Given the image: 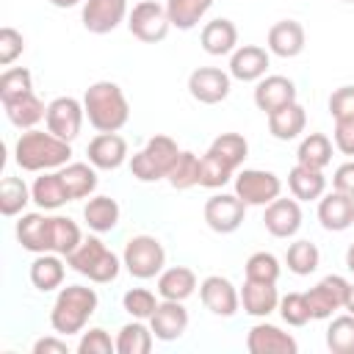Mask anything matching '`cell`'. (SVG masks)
Wrapping results in <instances>:
<instances>
[{
    "mask_svg": "<svg viewBox=\"0 0 354 354\" xmlns=\"http://www.w3.org/2000/svg\"><path fill=\"white\" fill-rule=\"evenodd\" d=\"M285 263H288V271L296 274V277H310L318 266H321V252L313 241H293L285 252Z\"/></svg>",
    "mask_w": 354,
    "mask_h": 354,
    "instance_id": "39",
    "label": "cell"
},
{
    "mask_svg": "<svg viewBox=\"0 0 354 354\" xmlns=\"http://www.w3.org/2000/svg\"><path fill=\"white\" fill-rule=\"evenodd\" d=\"M72 158V144L44 130H25L14 144V160L22 171H58Z\"/></svg>",
    "mask_w": 354,
    "mask_h": 354,
    "instance_id": "1",
    "label": "cell"
},
{
    "mask_svg": "<svg viewBox=\"0 0 354 354\" xmlns=\"http://www.w3.org/2000/svg\"><path fill=\"white\" fill-rule=\"evenodd\" d=\"M66 266H69L75 274L86 277L88 282L108 285V282H113V279L119 277V271H122L124 263H122V257H119L116 252H111L97 235H88V238H83L80 246L66 257Z\"/></svg>",
    "mask_w": 354,
    "mask_h": 354,
    "instance_id": "4",
    "label": "cell"
},
{
    "mask_svg": "<svg viewBox=\"0 0 354 354\" xmlns=\"http://www.w3.org/2000/svg\"><path fill=\"white\" fill-rule=\"evenodd\" d=\"M332 138H335V147H337L343 155L354 158V119H335V133H332Z\"/></svg>",
    "mask_w": 354,
    "mask_h": 354,
    "instance_id": "51",
    "label": "cell"
},
{
    "mask_svg": "<svg viewBox=\"0 0 354 354\" xmlns=\"http://www.w3.org/2000/svg\"><path fill=\"white\" fill-rule=\"evenodd\" d=\"M64 277H66V266H64L61 254H55V252L36 254V260L30 263V285L41 293L58 290L64 285Z\"/></svg>",
    "mask_w": 354,
    "mask_h": 354,
    "instance_id": "27",
    "label": "cell"
},
{
    "mask_svg": "<svg viewBox=\"0 0 354 354\" xmlns=\"http://www.w3.org/2000/svg\"><path fill=\"white\" fill-rule=\"evenodd\" d=\"M263 224L268 230V235L274 238H293L301 230V205L299 199H288V196H277L271 205H266L263 213Z\"/></svg>",
    "mask_w": 354,
    "mask_h": 354,
    "instance_id": "15",
    "label": "cell"
},
{
    "mask_svg": "<svg viewBox=\"0 0 354 354\" xmlns=\"http://www.w3.org/2000/svg\"><path fill=\"white\" fill-rule=\"evenodd\" d=\"M266 44H268V53H274L279 58H296V55L304 53L307 33H304L301 22H296V19H279V22H274L268 28Z\"/></svg>",
    "mask_w": 354,
    "mask_h": 354,
    "instance_id": "21",
    "label": "cell"
},
{
    "mask_svg": "<svg viewBox=\"0 0 354 354\" xmlns=\"http://www.w3.org/2000/svg\"><path fill=\"white\" fill-rule=\"evenodd\" d=\"M183 149L177 147V141L171 136H152L133 158H130V174L141 183H158L166 180V174L171 171L177 155Z\"/></svg>",
    "mask_w": 354,
    "mask_h": 354,
    "instance_id": "5",
    "label": "cell"
},
{
    "mask_svg": "<svg viewBox=\"0 0 354 354\" xmlns=\"http://www.w3.org/2000/svg\"><path fill=\"white\" fill-rule=\"evenodd\" d=\"M246 348H249V354H296L299 343L290 332H282L279 326H274L268 321H260L249 329Z\"/></svg>",
    "mask_w": 354,
    "mask_h": 354,
    "instance_id": "16",
    "label": "cell"
},
{
    "mask_svg": "<svg viewBox=\"0 0 354 354\" xmlns=\"http://www.w3.org/2000/svg\"><path fill=\"white\" fill-rule=\"evenodd\" d=\"M88 163L102 171H113L127 160V141L119 133H97L86 147Z\"/></svg>",
    "mask_w": 354,
    "mask_h": 354,
    "instance_id": "20",
    "label": "cell"
},
{
    "mask_svg": "<svg viewBox=\"0 0 354 354\" xmlns=\"http://www.w3.org/2000/svg\"><path fill=\"white\" fill-rule=\"evenodd\" d=\"M346 293H348V282H346L340 274H329V277H324L315 288H310L304 296H307L313 321L332 318V313L343 310V304H346Z\"/></svg>",
    "mask_w": 354,
    "mask_h": 354,
    "instance_id": "13",
    "label": "cell"
},
{
    "mask_svg": "<svg viewBox=\"0 0 354 354\" xmlns=\"http://www.w3.org/2000/svg\"><path fill=\"white\" fill-rule=\"evenodd\" d=\"M213 0H166V14L171 28L177 30H191L202 22V17L210 11Z\"/></svg>",
    "mask_w": 354,
    "mask_h": 354,
    "instance_id": "36",
    "label": "cell"
},
{
    "mask_svg": "<svg viewBox=\"0 0 354 354\" xmlns=\"http://www.w3.org/2000/svg\"><path fill=\"white\" fill-rule=\"evenodd\" d=\"M100 296L94 288L86 285H66L58 290L53 310H50V326L53 332L69 337V335H80L88 324V318L97 313Z\"/></svg>",
    "mask_w": 354,
    "mask_h": 354,
    "instance_id": "3",
    "label": "cell"
},
{
    "mask_svg": "<svg viewBox=\"0 0 354 354\" xmlns=\"http://www.w3.org/2000/svg\"><path fill=\"white\" fill-rule=\"evenodd\" d=\"M199 44L207 55H232V50L238 47V28L232 19L218 17L205 22L202 33H199Z\"/></svg>",
    "mask_w": 354,
    "mask_h": 354,
    "instance_id": "24",
    "label": "cell"
},
{
    "mask_svg": "<svg viewBox=\"0 0 354 354\" xmlns=\"http://www.w3.org/2000/svg\"><path fill=\"white\" fill-rule=\"evenodd\" d=\"M232 177H235V169H230L224 160H218L210 152L202 155V166H199V185L202 188H210V191L224 188Z\"/></svg>",
    "mask_w": 354,
    "mask_h": 354,
    "instance_id": "45",
    "label": "cell"
},
{
    "mask_svg": "<svg viewBox=\"0 0 354 354\" xmlns=\"http://www.w3.org/2000/svg\"><path fill=\"white\" fill-rule=\"evenodd\" d=\"M122 263L136 279H155L166 268V249L155 235H133L124 243Z\"/></svg>",
    "mask_w": 354,
    "mask_h": 354,
    "instance_id": "6",
    "label": "cell"
},
{
    "mask_svg": "<svg viewBox=\"0 0 354 354\" xmlns=\"http://www.w3.org/2000/svg\"><path fill=\"white\" fill-rule=\"evenodd\" d=\"M307 127V111L299 102H290L274 113H268V133L277 141H293L304 133Z\"/></svg>",
    "mask_w": 354,
    "mask_h": 354,
    "instance_id": "28",
    "label": "cell"
},
{
    "mask_svg": "<svg viewBox=\"0 0 354 354\" xmlns=\"http://www.w3.org/2000/svg\"><path fill=\"white\" fill-rule=\"evenodd\" d=\"M83 119H86L83 100H75V97H55V100L47 105V116H44L47 130L55 133L58 138L69 141V144L80 136Z\"/></svg>",
    "mask_w": 354,
    "mask_h": 354,
    "instance_id": "11",
    "label": "cell"
},
{
    "mask_svg": "<svg viewBox=\"0 0 354 354\" xmlns=\"http://www.w3.org/2000/svg\"><path fill=\"white\" fill-rule=\"evenodd\" d=\"M17 241L22 249L33 254L50 252V216L44 213H22L17 221Z\"/></svg>",
    "mask_w": 354,
    "mask_h": 354,
    "instance_id": "25",
    "label": "cell"
},
{
    "mask_svg": "<svg viewBox=\"0 0 354 354\" xmlns=\"http://www.w3.org/2000/svg\"><path fill=\"white\" fill-rule=\"evenodd\" d=\"M343 310L354 315V282H348V293H346V304H343Z\"/></svg>",
    "mask_w": 354,
    "mask_h": 354,
    "instance_id": "54",
    "label": "cell"
},
{
    "mask_svg": "<svg viewBox=\"0 0 354 354\" xmlns=\"http://www.w3.org/2000/svg\"><path fill=\"white\" fill-rule=\"evenodd\" d=\"M296 102V83L285 75H266L254 86V105L268 116L285 105Z\"/></svg>",
    "mask_w": 354,
    "mask_h": 354,
    "instance_id": "18",
    "label": "cell"
},
{
    "mask_svg": "<svg viewBox=\"0 0 354 354\" xmlns=\"http://www.w3.org/2000/svg\"><path fill=\"white\" fill-rule=\"evenodd\" d=\"M279 290L277 282H254L243 279L241 288V310L252 318H268L274 310H279Z\"/></svg>",
    "mask_w": 354,
    "mask_h": 354,
    "instance_id": "22",
    "label": "cell"
},
{
    "mask_svg": "<svg viewBox=\"0 0 354 354\" xmlns=\"http://www.w3.org/2000/svg\"><path fill=\"white\" fill-rule=\"evenodd\" d=\"M50 6H55V8H72V6H77V3H83V0H47Z\"/></svg>",
    "mask_w": 354,
    "mask_h": 354,
    "instance_id": "55",
    "label": "cell"
},
{
    "mask_svg": "<svg viewBox=\"0 0 354 354\" xmlns=\"http://www.w3.org/2000/svg\"><path fill=\"white\" fill-rule=\"evenodd\" d=\"M318 221L324 230L329 232H343L354 224V199L340 194V191H329L318 199Z\"/></svg>",
    "mask_w": 354,
    "mask_h": 354,
    "instance_id": "23",
    "label": "cell"
},
{
    "mask_svg": "<svg viewBox=\"0 0 354 354\" xmlns=\"http://www.w3.org/2000/svg\"><path fill=\"white\" fill-rule=\"evenodd\" d=\"M268 64H271V53L266 47L241 44L230 55V75L241 83H257L260 77H266Z\"/></svg>",
    "mask_w": 354,
    "mask_h": 354,
    "instance_id": "17",
    "label": "cell"
},
{
    "mask_svg": "<svg viewBox=\"0 0 354 354\" xmlns=\"http://www.w3.org/2000/svg\"><path fill=\"white\" fill-rule=\"evenodd\" d=\"M83 111L97 133H119L130 119V102L119 83L97 80L83 94Z\"/></svg>",
    "mask_w": 354,
    "mask_h": 354,
    "instance_id": "2",
    "label": "cell"
},
{
    "mask_svg": "<svg viewBox=\"0 0 354 354\" xmlns=\"http://www.w3.org/2000/svg\"><path fill=\"white\" fill-rule=\"evenodd\" d=\"M207 152L216 155L218 160H224L230 169L238 171V169L243 166V160L249 158V141H246L241 133H221V136H216V138L210 141Z\"/></svg>",
    "mask_w": 354,
    "mask_h": 354,
    "instance_id": "37",
    "label": "cell"
},
{
    "mask_svg": "<svg viewBox=\"0 0 354 354\" xmlns=\"http://www.w3.org/2000/svg\"><path fill=\"white\" fill-rule=\"evenodd\" d=\"M288 188L299 202H315L326 194V177L318 169H307V166L296 163L288 171Z\"/></svg>",
    "mask_w": 354,
    "mask_h": 354,
    "instance_id": "30",
    "label": "cell"
},
{
    "mask_svg": "<svg viewBox=\"0 0 354 354\" xmlns=\"http://www.w3.org/2000/svg\"><path fill=\"white\" fill-rule=\"evenodd\" d=\"M61 180L66 185L69 199H86L97 191V169L91 163H80V160H69L66 166L58 169Z\"/></svg>",
    "mask_w": 354,
    "mask_h": 354,
    "instance_id": "32",
    "label": "cell"
},
{
    "mask_svg": "<svg viewBox=\"0 0 354 354\" xmlns=\"http://www.w3.org/2000/svg\"><path fill=\"white\" fill-rule=\"evenodd\" d=\"M113 351H116V340H111V335L102 326H91L88 332H80L77 354H113Z\"/></svg>",
    "mask_w": 354,
    "mask_h": 354,
    "instance_id": "48",
    "label": "cell"
},
{
    "mask_svg": "<svg viewBox=\"0 0 354 354\" xmlns=\"http://www.w3.org/2000/svg\"><path fill=\"white\" fill-rule=\"evenodd\" d=\"M246 207L249 205L238 194H213L205 202V210H202L205 213V224L218 235H230L243 224Z\"/></svg>",
    "mask_w": 354,
    "mask_h": 354,
    "instance_id": "9",
    "label": "cell"
},
{
    "mask_svg": "<svg viewBox=\"0 0 354 354\" xmlns=\"http://www.w3.org/2000/svg\"><path fill=\"white\" fill-rule=\"evenodd\" d=\"M149 326H152V335L155 340H163V343H171V340H180L188 329V310L183 307V301H171V299H163L152 318H149Z\"/></svg>",
    "mask_w": 354,
    "mask_h": 354,
    "instance_id": "19",
    "label": "cell"
},
{
    "mask_svg": "<svg viewBox=\"0 0 354 354\" xmlns=\"http://www.w3.org/2000/svg\"><path fill=\"white\" fill-rule=\"evenodd\" d=\"M199 299L218 318H232L241 310V290L221 274H210L199 282Z\"/></svg>",
    "mask_w": 354,
    "mask_h": 354,
    "instance_id": "12",
    "label": "cell"
},
{
    "mask_svg": "<svg viewBox=\"0 0 354 354\" xmlns=\"http://www.w3.org/2000/svg\"><path fill=\"white\" fill-rule=\"evenodd\" d=\"M30 196L39 205V210H58L66 202H72L61 180V171H41V177H36L30 185Z\"/></svg>",
    "mask_w": 354,
    "mask_h": 354,
    "instance_id": "29",
    "label": "cell"
},
{
    "mask_svg": "<svg viewBox=\"0 0 354 354\" xmlns=\"http://www.w3.org/2000/svg\"><path fill=\"white\" fill-rule=\"evenodd\" d=\"M346 268L354 274V243H348V249H346Z\"/></svg>",
    "mask_w": 354,
    "mask_h": 354,
    "instance_id": "56",
    "label": "cell"
},
{
    "mask_svg": "<svg viewBox=\"0 0 354 354\" xmlns=\"http://www.w3.org/2000/svg\"><path fill=\"white\" fill-rule=\"evenodd\" d=\"M127 0H83V28L94 36L116 30L127 19Z\"/></svg>",
    "mask_w": 354,
    "mask_h": 354,
    "instance_id": "14",
    "label": "cell"
},
{
    "mask_svg": "<svg viewBox=\"0 0 354 354\" xmlns=\"http://www.w3.org/2000/svg\"><path fill=\"white\" fill-rule=\"evenodd\" d=\"M158 304H160V301H158L155 293L147 290V288H130V290L122 296V307H124V313L133 315V318H138V321H149Z\"/></svg>",
    "mask_w": 354,
    "mask_h": 354,
    "instance_id": "46",
    "label": "cell"
},
{
    "mask_svg": "<svg viewBox=\"0 0 354 354\" xmlns=\"http://www.w3.org/2000/svg\"><path fill=\"white\" fill-rule=\"evenodd\" d=\"M119 216H122L119 202L113 196H105V194L91 196L86 202V207H83V221L94 232H111V230H116Z\"/></svg>",
    "mask_w": 354,
    "mask_h": 354,
    "instance_id": "31",
    "label": "cell"
},
{
    "mask_svg": "<svg viewBox=\"0 0 354 354\" xmlns=\"http://www.w3.org/2000/svg\"><path fill=\"white\" fill-rule=\"evenodd\" d=\"M232 75L218 66H196L188 75V94L202 105H218L230 97Z\"/></svg>",
    "mask_w": 354,
    "mask_h": 354,
    "instance_id": "10",
    "label": "cell"
},
{
    "mask_svg": "<svg viewBox=\"0 0 354 354\" xmlns=\"http://www.w3.org/2000/svg\"><path fill=\"white\" fill-rule=\"evenodd\" d=\"M332 119H354V86H340L329 94Z\"/></svg>",
    "mask_w": 354,
    "mask_h": 354,
    "instance_id": "50",
    "label": "cell"
},
{
    "mask_svg": "<svg viewBox=\"0 0 354 354\" xmlns=\"http://www.w3.org/2000/svg\"><path fill=\"white\" fill-rule=\"evenodd\" d=\"M279 274H282V266L271 252H254L243 266V277L254 282H277Z\"/></svg>",
    "mask_w": 354,
    "mask_h": 354,
    "instance_id": "44",
    "label": "cell"
},
{
    "mask_svg": "<svg viewBox=\"0 0 354 354\" xmlns=\"http://www.w3.org/2000/svg\"><path fill=\"white\" fill-rule=\"evenodd\" d=\"M199 166H202V158L194 155V152H188V149H183V152L177 155L171 171L166 174L169 185H171L174 191H188V188L199 185Z\"/></svg>",
    "mask_w": 354,
    "mask_h": 354,
    "instance_id": "41",
    "label": "cell"
},
{
    "mask_svg": "<svg viewBox=\"0 0 354 354\" xmlns=\"http://www.w3.org/2000/svg\"><path fill=\"white\" fill-rule=\"evenodd\" d=\"M33 91V75L25 66H11L0 75V102H11L17 97H25Z\"/></svg>",
    "mask_w": 354,
    "mask_h": 354,
    "instance_id": "43",
    "label": "cell"
},
{
    "mask_svg": "<svg viewBox=\"0 0 354 354\" xmlns=\"http://www.w3.org/2000/svg\"><path fill=\"white\" fill-rule=\"evenodd\" d=\"M152 326H147L144 321L133 318L130 324H124L116 335V351L119 354H149L152 351Z\"/></svg>",
    "mask_w": 354,
    "mask_h": 354,
    "instance_id": "38",
    "label": "cell"
},
{
    "mask_svg": "<svg viewBox=\"0 0 354 354\" xmlns=\"http://www.w3.org/2000/svg\"><path fill=\"white\" fill-rule=\"evenodd\" d=\"M343 3H354V0H343Z\"/></svg>",
    "mask_w": 354,
    "mask_h": 354,
    "instance_id": "57",
    "label": "cell"
},
{
    "mask_svg": "<svg viewBox=\"0 0 354 354\" xmlns=\"http://www.w3.org/2000/svg\"><path fill=\"white\" fill-rule=\"evenodd\" d=\"M83 241L80 227L69 216H50V252L69 257Z\"/></svg>",
    "mask_w": 354,
    "mask_h": 354,
    "instance_id": "35",
    "label": "cell"
},
{
    "mask_svg": "<svg viewBox=\"0 0 354 354\" xmlns=\"http://www.w3.org/2000/svg\"><path fill=\"white\" fill-rule=\"evenodd\" d=\"M169 28H171V22L166 14V6H160L158 0H141L127 14V30L144 44L163 41L169 36Z\"/></svg>",
    "mask_w": 354,
    "mask_h": 354,
    "instance_id": "7",
    "label": "cell"
},
{
    "mask_svg": "<svg viewBox=\"0 0 354 354\" xmlns=\"http://www.w3.org/2000/svg\"><path fill=\"white\" fill-rule=\"evenodd\" d=\"M33 354H69V346L64 340V335H47V337H39L33 343Z\"/></svg>",
    "mask_w": 354,
    "mask_h": 354,
    "instance_id": "53",
    "label": "cell"
},
{
    "mask_svg": "<svg viewBox=\"0 0 354 354\" xmlns=\"http://www.w3.org/2000/svg\"><path fill=\"white\" fill-rule=\"evenodd\" d=\"M235 194L249 207H266L282 194V180L268 169H241L235 174Z\"/></svg>",
    "mask_w": 354,
    "mask_h": 354,
    "instance_id": "8",
    "label": "cell"
},
{
    "mask_svg": "<svg viewBox=\"0 0 354 354\" xmlns=\"http://www.w3.org/2000/svg\"><path fill=\"white\" fill-rule=\"evenodd\" d=\"M199 288L196 274L188 266H169L158 274V293L160 299H171V301H185L188 296H194V290Z\"/></svg>",
    "mask_w": 354,
    "mask_h": 354,
    "instance_id": "26",
    "label": "cell"
},
{
    "mask_svg": "<svg viewBox=\"0 0 354 354\" xmlns=\"http://www.w3.org/2000/svg\"><path fill=\"white\" fill-rule=\"evenodd\" d=\"M332 185H335V191H340V194L354 199V160H346V163H340L335 169Z\"/></svg>",
    "mask_w": 354,
    "mask_h": 354,
    "instance_id": "52",
    "label": "cell"
},
{
    "mask_svg": "<svg viewBox=\"0 0 354 354\" xmlns=\"http://www.w3.org/2000/svg\"><path fill=\"white\" fill-rule=\"evenodd\" d=\"M3 108H6L8 122H11L14 127H19V130H33V127L47 116V105H44L33 91L25 94V97H17V100H11V102H6Z\"/></svg>",
    "mask_w": 354,
    "mask_h": 354,
    "instance_id": "33",
    "label": "cell"
},
{
    "mask_svg": "<svg viewBox=\"0 0 354 354\" xmlns=\"http://www.w3.org/2000/svg\"><path fill=\"white\" fill-rule=\"evenodd\" d=\"M22 53H25V39H22V33H19L17 28L6 25V28L0 30V66H11Z\"/></svg>",
    "mask_w": 354,
    "mask_h": 354,
    "instance_id": "49",
    "label": "cell"
},
{
    "mask_svg": "<svg viewBox=\"0 0 354 354\" xmlns=\"http://www.w3.org/2000/svg\"><path fill=\"white\" fill-rule=\"evenodd\" d=\"M296 163L307 166V169H318L324 171L332 163V138L324 133H310L301 138L299 149H296Z\"/></svg>",
    "mask_w": 354,
    "mask_h": 354,
    "instance_id": "34",
    "label": "cell"
},
{
    "mask_svg": "<svg viewBox=\"0 0 354 354\" xmlns=\"http://www.w3.org/2000/svg\"><path fill=\"white\" fill-rule=\"evenodd\" d=\"M326 348L332 354H354V315H337L326 326Z\"/></svg>",
    "mask_w": 354,
    "mask_h": 354,
    "instance_id": "42",
    "label": "cell"
},
{
    "mask_svg": "<svg viewBox=\"0 0 354 354\" xmlns=\"http://www.w3.org/2000/svg\"><path fill=\"white\" fill-rule=\"evenodd\" d=\"M279 315L288 326H304L313 321L310 315V304H307V296L304 293H288L279 299Z\"/></svg>",
    "mask_w": 354,
    "mask_h": 354,
    "instance_id": "47",
    "label": "cell"
},
{
    "mask_svg": "<svg viewBox=\"0 0 354 354\" xmlns=\"http://www.w3.org/2000/svg\"><path fill=\"white\" fill-rule=\"evenodd\" d=\"M28 202H33V196H30V188L25 185V180L22 177H3V183H0V213L6 218L19 216Z\"/></svg>",
    "mask_w": 354,
    "mask_h": 354,
    "instance_id": "40",
    "label": "cell"
}]
</instances>
